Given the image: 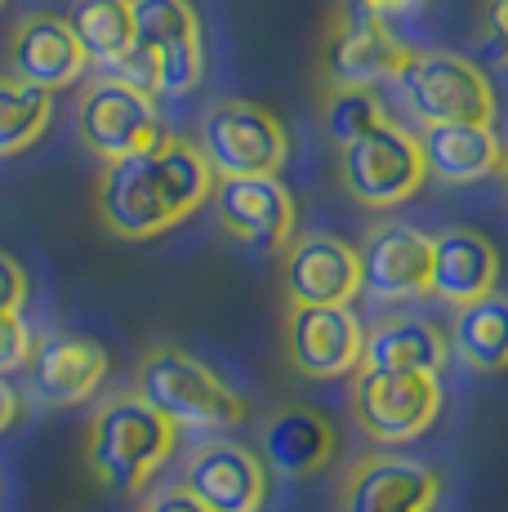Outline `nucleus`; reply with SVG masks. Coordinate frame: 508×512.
I'll return each mask as SVG.
<instances>
[{
    "label": "nucleus",
    "mask_w": 508,
    "mask_h": 512,
    "mask_svg": "<svg viewBox=\"0 0 508 512\" xmlns=\"http://www.w3.org/2000/svg\"><path fill=\"white\" fill-rule=\"evenodd\" d=\"M361 290L379 303H406L433 290V236L415 223H379L361 241Z\"/></svg>",
    "instance_id": "13"
},
{
    "label": "nucleus",
    "mask_w": 508,
    "mask_h": 512,
    "mask_svg": "<svg viewBox=\"0 0 508 512\" xmlns=\"http://www.w3.org/2000/svg\"><path fill=\"white\" fill-rule=\"evenodd\" d=\"M67 27L99 67L116 72L134 54V0H72Z\"/></svg>",
    "instance_id": "24"
},
{
    "label": "nucleus",
    "mask_w": 508,
    "mask_h": 512,
    "mask_svg": "<svg viewBox=\"0 0 508 512\" xmlns=\"http://www.w3.org/2000/svg\"><path fill=\"white\" fill-rule=\"evenodd\" d=\"M76 125H81V143L103 165L143 156L165 139L156 98L148 90H139V85L121 81L116 72L85 85L81 107H76Z\"/></svg>",
    "instance_id": "8"
},
{
    "label": "nucleus",
    "mask_w": 508,
    "mask_h": 512,
    "mask_svg": "<svg viewBox=\"0 0 508 512\" xmlns=\"http://www.w3.org/2000/svg\"><path fill=\"white\" fill-rule=\"evenodd\" d=\"M286 361L304 379H348L361 370L366 330L353 308H286Z\"/></svg>",
    "instance_id": "12"
},
{
    "label": "nucleus",
    "mask_w": 508,
    "mask_h": 512,
    "mask_svg": "<svg viewBox=\"0 0 508 512\" xmlns=\"http://www.w3.org/2000/svg\"><path fill=\"white\" fill-rule=\"evenodd\" d=\"M27 303V272L14 254L0 250V312H23Z\"/></svg>",
    "instance_id": "29"
},
{
    "label": "nucleus",
    "mask_w": 508,
    "mask_h": 512,
    "mask_svg": "<svg viewBox=\"0 0 508 512\" xmlns=\"http://www.w3.org/2000/svg\"><path fill=\"white\" fill-rule=\"evenodd\" d=\"M451 366V334L424 317H388L366 334L361 370H397V374H437Z\"/></svg>",
    "instance_id": "21"
},
{
    "label": "nucleus",
    "mask_w": 508,
    "mask_h": 512,
    "mask_svg": "<svg viewBox=\"0 0 508 512\" xmlns=\"http://www.w3.org/2000/svg\"><path fill=\"white\" fill-rule=\"evenodd\" d=\"M397 90L424 125H495L491 81L451 49H415L397 76Z\"/></svg>",
    "instance_id": "6"
},
{
    "label": "nucleus",
    "mask_w": 508,
    "mask_h": 512,
    "mask_svg": "<svg viewBox=\"0 0 508 512\" xmlns=\"http://www.w3.org/2000/svg\"><path fill=\"white\" fill-rule=\"evenodd\" d=\"M290 308H348L361 294V254L335 232H304L281 254Z\"/></svg>",
    "instance_id": "11"
},
{
    "label": "nucleus",
    "mask_w": 508,
    "mask_h": 512,
    "mask_svg": "<svg viewBox=\"0 0 508 512\" xmlns=\"http://www.w3.org/2000/svg\"><path fill=\"white\" fill-rule=\"evenodd\" d=\"M419 147H424L428 174L442 183H477L500 170L504 156L495 125H424Z\"/></svg>",
    "instance_id": "22"
},
{
    "label": "nucleus",
    "mask_w": 508,
    "mask_h": 512,
    "mask_svg": "<svg viewBox=\"0 0 508 512\" xmlns=\"http://www.w3.org/2000/svg\"><path fill=\"white\" fill-rule=\"evenodd\" d=\"M116 76L152 98H183L205 76V36L192 0H134V54Z\"/></svg>",
    "instance_id": "4"
},
{
    "label": "nucleus",
    "mask_w": 508,
    "mask_h": 512,
    "mask_svg": "<svg viewBox=\"0 0 508 512\" xmlns=\"http://www.w3.org/2000/svg\"><path fill=\"white\" fill-rule=\"evenodd\" d=\"M495 174H500V183L508 187V147H504V156H500V170H495Z\"/></svg>",
    "instance_id": "33"
},
{
    "label": "nucleus",
    "mask_w": 508,
    "mask_h": 512,
    "mask_svg": "<svg viewBox=\"0 0 508 512\" xmlns=\"http://www.w3.org/2000/svg\"><path fill=\"white\" fill-rule=\"evenodd\" d=\"M112 357L103 343L85 339V334H41L27 357V383L45 406H81L103 388Z\"/></svg>",
    "instance_id": "16"
},
{
    "label": "nucleus",
    "mask_w": 508,
    "mask_h": 512,
    "mask_svg": "<svg viewBox=\"0 0 508 512\" xmlns=\"http://www.w3.org/2000/svg\"><path fill=\"white\" fill-rule=\"evenodd\" d=\"M442 477L406 455H361L344 477L339 512H437Z\"/></svg>",
    "instance_id": "15"
},
{
    "label": "nucleus",
    "mask_w": 508,
    "mask_h": 512,
    "mask_svg": "<svg viewBox=\"0 0 508 512\" xmlns=\"http://www.w3.org/2000/svg\"><path fill=\"white\" fill-rule=\"evenodd\" d=\"M9 63H14V76L45 94H58V90H72L81 85L85 58L81 41L72 36L67 18L50 14V9H32L14 23V36H9Z\"/></svg>",
    "instance_id": "17"
},
{
    "label": "nucleus",
    "mask_w": 508,
    "mask_h": 512,
    "mask_svg": "<svg viewBox=\"0 0 508 512\" xmlns=\"http://www.w3.org/2000/svg\"><path fill=\"white\" fill-rule=\"evenodd\" d=\"M339 179H344V192L366 210L406 205L428 179L419 134H410L393 121L379 125L375 134H366L361 143L339 152Z\"/></svg>",
    "instance_id": "9"
},
{
    "label": "nucleus",
    "mask_w": 508,
    "mask_h": 512,
    "mask_svg": "<svg viewBox=\"0 0 508 512\" xmlns=\"http://www.w3.org/2000/svg\"><path fill=\"white\" fill-rule=\"evenodd\" d=\"M54 121V94L18 81L14 72H0V156H18Z\"/></svg>",
    "instance_id": "25"
},
{
    "label": "nucleus",
    "mask_w": 508,
    "mask_h": 512,
    "mask_svg": "<svg viewBox=\"0 0 508 512\" xmlns=\"http://www.w3.org/2000/svg\"><path fill=\"white\" fill-rule=\"evenodd\" d=\"M451 352L477 374H504L508 370V294H486L455 312Z\"/></svg>",
    "instance_id": "23"
},
{
    "label": "nucleus",
    "mask_w": 508,
    "mask_h": 512,
    "mask_svg": "<svg viewBox=\"0 0 508 512\" xmlns=\"http://www.w3.org/2000/svg\"><path fill=\"white\" fill-rule=\"evenodd\" d=\"M214 183L219 179L201 147L165 134L152 152L103 165L94 183V214L121 241H152L192 219L214 196Z\"/></svg>",
    "instance_id": "1"
},
{
    "label": "nucleus",
    "mask_w": 508,
    "mask_h": 512,
    "mask_svg": "<svg viewBox=\"0 0 508 512\" xmlns=\"http://www.w3.org/2000/svg\"><path fill=\"white\" fill-rule=\"evenodd\" d=\"M477 49L491 63H508V0H486L482 5V36Z\"/></svg>",
    "instance_id": "28"
},
{
    "label": "nucleus",
    "mask_w": 508,
    "mask_h": 512,
    "mask_svg": "<svg viewBox=\"0 0 508 512\" xmlns=\"http://www.w3.org/2000/svg\"><path fill=\"white\" fill-rule=\"evenodd\" d=\"M321 125H326L330 143L344 152V147L366 139V134H375L379 125H388L384 98H379V90L335 85V90H326V98H321Z\"/></svg>",
    "instance_id": "26"
},
{
    "label": "nucleus",
    "mask_w": 508,
    "mask_h": 512,
    "mask_svg": "<svg viewBox=\"0 0 508 512\" xmlns=\"http://www.w3.org/2000/svg\"><path fill=\"white\" fill-rule=\"evenodd\" d=\"M504 259L495 241L477 228H446L433 236V290L451 308H468V303L486 299L500 290Z\"/></svg>",
    "instance_id": "20"
},
{
    "label": "nucleus",
    "mask_w": 508,
    "mask_h": 512,
    "mask_svg": "<svg viewBox=\"0 0 508 512\" xmlns=\"http://www.w3.org/2000/svg\"><path fill=\"white\" fill-rule=\"evenodd\" d=\"M183 490L210 512H259L268 499V468L241 441H201L183 464Z\"/></svg>",
    "instance_id": "14"
},
{
    "label": "nucleus",
    "mask_w": 508,
    "mask_h": 512,
    "mask_svg": "<svg viewBox=\"0 0 508 512\" xmlns=\"http://www.w3.org/2000/svg\"><path fill=\"white\" fill-rule=\"evenodd\" d=\"M410 54L415 49L406 45L402 32L384 27L357 0H348L335 14V23H330L326 45H321V81H326V90H335V85L379 90V81H397L402 76Z\"/></svg>",
    "instance_id": "10"
},
{
    "label": "nucleus",
    "mask_w": 508,
    "mask_h": 512,
    "mask_svg": "<svg viewBox=\"0 0 508 512\" xmlns=\"http://www.w3.org/2000/svg\"><path fill=\"white\" fill-rule=\"evenodd\" d=\"M214 214L237 241L286 250L295 241L299 205L281 179H219L214 183Z\"/></svg>",
    "instance_id": "18"
},
{
    "label": "nucleus",
    "mask_w": 508,
    "mask_h": 512,
    "mask_svg": "<svg viewBox=\"0 0 508 512\" xmlns=\"http://www.w3.org/2000/svg\"><path fill=\"white\" fill-rule=\"evenodd\" d=\"M197 147L214 179H281L290 161L286 125L250 98H219L205 107Z\"/></svg>",
    "instance_id": "5"
},
{
    "label": "nucleus",
    "mask_w": 508,
    "mask_h": 512,
    "mask_svg": "<svg viewBox=\"0 0 508 512\" xmlns=\"http://www.w3.org/2000/svg\"><path fill=\"white\" fill-rule=\"evenodd\" d=\"M32 330H27L23 312H0V374L27 366L32 357Z\"/></svg>",
    "instance_id": "27"
},
{
    "label": "nucleus",
    "mask_w": 508,
    "mask_h": 512,
    "mask_svg": "<svg viewBox=\"0 0 508 512\" xmlns=\"http://www.w3.org/2000/svg\"><path fill=\"white\" fill-rule=\"evenodd\" d=\"M0 9H5V0H0Z\"/></svg>",
    "instance_id": "34"
},
{
    "label": "nucleus",
    "mask_w": 508,
    "mask_h": 512,
    "mask_svg": "<svg viewBox=\"0 0 508 512\" xmlns=\"http://www.w3.org/2000/svg\"><path fill=\"white\" fill-rule=\"evenodd\" d=\"M139 512H210V508L197 504V499H192L183 486H170V490H156L152 499H143Z\"/></svg>",
    "instance_id": "31"
},
{
    "label": "nucleus",
    "mask_w": 508,
    "mask_h": 512,
    "mask_svg": "<svg viewBox=\"0 0 508 512\" xmlns=\"http://www.w3.org/2000/svg\"><path fill=\"white\" fill-rule=\"evenodd\" d=\"M442 379L437 374L357 370L348 388V410L375 446H406L424 437L442 415Z\"/></svg>",
    "instance_id": "7"
},
{
    "label": "nucleus",
    "mask_w": 508,
    "mask_h": 512,
    "mask_svg": "<svg viewBox=\"0 0 508 512\" xmlns=\"http://www.w3.org/2000/svg\"><path fill=\"white\" fill-rule=\"evenodd\" d=\"M179 450V428L156 415L139 392H116L99 401L85 428V464L94 481L116 495H139Z\"/></svg>",
    "instance_id": "2"
},
{
    "label": "nucleus",
    "mask_w": 508,
    "mask_h": 512,
    "mask_svg": "<svg viewBox=\"0 0 508 512\" xmlns=\"http://www.w3.org/2000/svg\"><path fill=\"white\" fill-rule=\"evenodd\" d=\"M335 455H339V432L317 406L290 401V406H277L263 419V455L259 459H263V468L277 472V477H290V481L317 477L321 468H330Z\"/></svg>",
    "instance_id": "19"
},
{
    "label": "nucleus",
    "mask_w": 508,
    "mask_h": 512,
    "mask_svg": "<svg viewBox=\"0 0 508 512\" xmlns=\"http://www.w3.org/2000/svg\"><path fill=\"white\" fill-rule=\"evenodd\" d=\"M361 9H366L370 18H379L384 27H393V32H402V23H410V18L424 14L428 0H357Z\"/></svg>",
    "instance_id": "30"
},
{
    "label": "nucleus",
    "mask_w": 508,
    "mask_h": 512,
    "mask_svg": "<svg viewBox=\"0 0 508 512\" xmlns=\"http://www.w3.org/2000/svg\"><path fill=\"white\" fill-rule=\"evenodd\" d=\"M134 392L174 423V428L192 432H223L246 423L250 406L219 370H210L201 357L174 348V343H156L143 352L139 374H134Z\"/></svg>",
    "instance_id": "3"
},
{
    "label": "nucleus",
    "mask_w": 508,
    "mask_h": 512,
    "mask_svg": "<svg viewBox=\"0 0 508 512\" xmlns=\"http://www.w3.org/2000/svg\"><path fill=\"white\" fill-rule=\"evenodd\" d=\"M18 415H23V397L14 392V383L0 374V432H9L18 423Z\"/></svg>",
    "instance_id": "32"
}]
</instances>
